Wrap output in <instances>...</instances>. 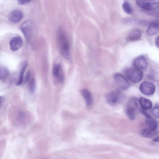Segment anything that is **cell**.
<instances>
[{
    "label": "cell",
    "instance_id": "1",
    "mask_svg": "<svg viewBox=\"0 0 159 159\" xmlns=\"http://www.w3.org/2000/svg\"><path fill=\"white\" fill-rule=\"evenodd\" d=\"M58 39L61 53L64 57L70 62L72 58L70 50V45L67 37L61 28L59 29Z\"/></svg>",
    "mask_w": 159,
    "mask_h": 159
},
{
    "label": "cell",
    "instance_id": "2",
    "mask_svg": "<svg viewBox=\"0 0 159 159\" xmlns=\"http://www.w3.org/2000/svg\"><path fill=\"white\" fill-rule=\"evenodd\" d=\"M123 72L127 78L134 83H138L143 78L142 71L133 66L125 69Z\"/></svg>",
    "mask_w": 159,
    "mask_h": 159
},
{
    "label": "cell",
    "instance_id": "3",
    "mask_svg": "<svg viewBox=\"0 0 159 159\" xmlns=\"http://www.w3.org/2000/svg\"><path fill=\"white\" fill-rule=\"evenodd\" d=\"M20 29L26 40L30 42L34 35V26L33 22L30 20L24 21L21 25Z\"/></svg>",
    "mask_w": 159,
    "mask_h": 159
},
{
    "label": "cell",
    "instance_id": "4",
    "mask_svg": "<svg viewBox=\"0 0 159 159\" xmlns=\"http://www.w3.org/2000/svg\"><path fill=\"white\" fill-rule=\"evenodd\" d=\"M107 102L110 105L115 106L120 103L124 98V95L119 90L111 91L106 96Z\"/></svg>",
    "mask_w": 159,
    "mask_h": 159
},
{
    "label": "cell",
    "instance_id": "5",
    "mask_svg": "<svg viewBox=\"0 0 159 159\" xmlns=\"http://www.w3.org/2000/svg\"><path fill=\"white\" fill-rule=\"evenodd\" d=\"M138 107V100L136 98H132L128 103L126 108V113L130 120H135L136 110Z\"/></svg>",
    "mask_w": 159,
    "mask_h": 159
},
{
    "label": "cell",
    "instance_id": "6",
    "mask_svg": "<svg viewBox=\"0 0 159 159\" xmlns=\"http://www.w3.org/2000/svg\"><path fill=\"white\" fill-rule=\"evenodd\" d=\"M114 79L118 86L121 90H127L129 87L130 84L127 78L120 73L115 74Z\"/></svg>",
    "mask_w": 159,
    "mask_h": 159
},
{
    "label": "cell",
    "instance_id": "7",
    "mask_svg": "<svg viewBox=\"0 0 159 159\" xmlns=\"http://www.w3.org/2000/svg\"><path fill=\"white\" fill-rule=\"evenodd\" d=\"M139 89L143 94L146 95H150L154 93L156 87L154 84L151 82L144 81L140 84Z\"/></svg>",
    "mask_w": 159,
    "mask_h": 159
},
{
    "label": "cell",
    "instance_id": "8",
    "mask_svg": "<svg viewBox=\"0 0 159 159\" xmlns=\"http://www.w3.org/2000/svg\"><path fill=\"white\" fill-rule=\"evenodd\" d=\"M136 4L143 9L149 11H153L159 7V2L145 0H136Z\"/></svg>",
    "mask_w": 159,
    "mask_h": 159
},
{
    "label": "cell",
    "instance_id": "9",
    "mask_svg": "<svg viewBox=\"0 0 159 159\" xmlns=\"http://www.w3.org/2000/svg\"><path fill=\"white\" fill-rule=\"evenodd\" d=\"M133 66L139 70H145L148 67V63L146 57L143 55H139L133 60Z\"/></svg>",
    "mask_w": 159,
    "mask_h": 159
},
{
    "label": "cell",
    "instance_id": "10",
    "mask_svg": "<svg viewBox=\"0 0 159 159\" xmlns=\"http://www.w3.org/2000/svg\"><path fill=\"white\" fill-rule=\"evenodd\" d=\"M23 44V40L21 37L19 36L14 37L10 42V49L13 51H16L22 47Z\"/></svg>",
    "mask_w": 159,
    "mask_h": 159
},
{
    "label": "cell",
    "instance_id": "11",
    "mask_svg": "<svg viewBox=\"0 0 159 159\" xmlns=\"http://www.w3.org/2000/svg\"><path fill=\"white\" fill-rule=\"evenodd\" d=\"M23 17V13L19 9H16L12 11L9 16V20L11 22L16 23L19 22Z\"/></svg>",
    "mask_w": 159,
    "mask_h": 159
},
{
    "label": "cell",
    "instance_id": "12",
    "mask_svg": "<svg viewBox=\"0 0 159 159\" xmlns=\"http://www.w3.org/2000/svg\"><path fill=\"white\" fill-rule=\"evenodd\" d=\"M158 21H154L149 25L146 30V33L149 36H152L159 31Z\"/></svg>",
    "mask_w": 159,
    "mask_h": 159
},
{
    "label": "cell",
    "instance_id": "13",
    "mask_svg": "<svg viewBox=\"0 0 159 159\" xmlns=\"http://www.w3.org/2000/svg\"><path fill=\"white\" fill-rule=\"evenodd\" d=\"M141 36V32L138 29H134L132 30L129 34L128 40L130 41H136L139 40Z\"/></svg>",
    "mask_w": 159,
    "mask_h": 159
},
{
    "label": "cell",
    "instance_id": "14",
    "mask_svg": "<svg viewBox=\"0 0 159 159\" xmlns=\"http://www.w3.org/2000/svg\"><path fill=\"white\" fill-rule=\"evenodd\" d=\"M139 102L141 108L143 109L149 110L152 108V102L150 100L146 98H140L139 99Z\"/></svg>",
    "mask_w": 159,
    "mask_h": 159
},
{
    "label": "cell",
    "instance_id": "15",
    "mask_svg": "<svg viewBox=\"0 0 159 159\" xmlns=\"http://www.w3.org/2000/svg\"><path fill=\"white\" fill-rule=\"evenodd\" d=\"M81 93L84 98L87 105L88 106L91 105L93 103V100L90 92L87 89H83L81 91Z\"/></svg>",
    "mask_w": 159,
    "mask_h": 159
},
{
    "label": "cell",
    "instance_id": "16",
    "mask_svg": "<svg viewBox=\"0 0 159 159\" xmlns=\"http://www.w3.org/2000/svg\"><path fill=\"white\" fill-rule=\"evenodd\" d=\"M145 124L148 128L153 131H156L158 126L157 121L152 117L146 118L145 120Z\"/></svg>",
    "mask_w": 159,
    "mask_h": 159
},
{
    "label": "cell",
    "instance_id": "17",
    "mask_svg": "<svg viewBox=\"0 0 159 159\" xmlns=\"http://www.w3.org/2000/svg\"><path fill=\"white\" fill-rule=\"evenodd\" d=\"M140 133L143 137L150 138L154 136L156 134V131L152 130L148 128H145L141 130Z\"/></svg>",
    "mask_w": 159,
    "mask_h": 159
},
{
    "label": "cell",
    "instance_id": "18",
    "mask_svg": "<svg viewBox=\"0 0 159 159\" xmlns=\"http://www.w3.org/2000/svg\"><path fill=\"white\" fill-rule=\"evenodd\" d=\"M61 69V65L59 63L56 62L54 65L52 73L53 75L55 77L58 78L60 81H62L63 78L60 75Z\"/></svg>",
    "mask_w": 159,
    "mask_h": 159
},
{
    "label": "cell",
    "instance_id": "19",
    "mask_svg": "<svg viewBox=\"0 0 159 159\" xmlns=\"http://www.w3.org/2000/svg\"><path fill=\"white\" fill-rule=\"evenodd\" d=\"M122 8L126 14L131 15L133 13V10L129 3L127 1H125L122 4Z\"/></svg>",
    "mask_w": 159,
    "mask_h": 159
},
{
    "label": "cell",
    "instance_id": "20",
    "mask_svg": "<svg viewBox=\"0 0 159 159\" xmlns=\"http://www.w3.org/2000/svg\"><path fill=\"white\" fill-rule=\"evenodd\" d=\"M28 63L25 62L22 67L19 75L18 80L16 84L17 85H20L22 84L24 80V75L25 70L27 67Z\"/></svg>",
    "mask_w": 159,
    "mask_h": 159
},
{
    "label": "cell",
    "instance_id": "21",
    "mask_svg": "<svg viewBox=\"0 0 159 159\" xmlns=\"http://www.w3.org/2000/svg\"><path fill=\"white\" fill-rule=\"evenodd\" d=\"M9 71L6 67L0 66V80H5L8 77Z\"/></svg>",
    "mask_w": 159,
    "mask_h": 159
},
{
    "label": "cell",
    "instance_id": "22",
    "mask_svg": "<svg viewBox=\"0 0 159 159\" xmlns=\"http://www.w3.org/2000/svg\"><path fill=\"white\" fill-rule=\"evenodd\" d=\"M28 88L30 92L33 93L34 92L35 87V82L34 78L31 79L29 81Z\"/></svg>",
    "mask_w": 159,
    "mask_h": 159
},
{
    "label": "cell",
    "instance_id": "23",
    "mask_svg": "<svg viewBox=\"0 0 159 159\" xmlns=\"http://www.w3.org/2000/svg\"><path fill=\"white\" fill-rule=\"evenodd\" d=\"M152 114L156 118L159 117V106L156 105L152 110Z\"/></svg>",
    "mask_w": 159,
    "mask_h": 159
},
{
    "label": "cell",
    "instance_id": "24",
    "mask_svg": "<svg viewBox=\"0 0 159 159\" xmlns=\"http://www.w3.org/2000/svg\"><path fill=\"white\" fill-rule=\"evenodd\" d=\"M30 75V72L29 71L27 72L25 75V78L24 79L23 82L24 83H26L29 80Z\"/></svg>",
    "mask_w": 159,
    "mask_h": 159
},
{
    "label": "cell",
    "instance_id": "25",
    "mask_svg": "<svg viewBox=\"0 0 159 159\" xmlns=\"http://www.w3.org/2000/svg\"><path fill=\"white\" fill-rule=\"evenodd\" d=\"M142 113L146 118H150L152 117L150 115L146 110L142 109L141 110Z\"/></svg>",
    "mask_w": 159,
    "mask_h": 159
},
{
    "label": "cell",
    "instance_id": "26",
    "mask_svg": "<svg viewBox=\"0 0 159 159\" xmlns=\"http://www.w3.org/2000/svg\"><path fill=\"white\" fill-rule=\"evenodd\" d=\"M30 1V0H18V2L20 5H24L29 3Z\"/></svg>",
    "mask_w": 159,
    "mask_h": 159
},
{
    "label": "cell",
    "instance_id": "27",
    "mask_svg": "<svg viewBox=\"0 0 159 159\" xmlns=\"http://www.w3.org/2000/svg\"><path fill=\"white\" fill-rule=\"evenodd\" d=\"M19 117L20 119H23L24 118L25 115L22 112H20L19 114Z\"/></svg>",
    "mask_w": 159,
    "mask_h": 159
},
{
    "label": "cell",
    "instance_id": "28",
    "mask_svg": "<svg viewBox=\"0 0 159 159\" xmlns=\"http://www.w3.org/2000/svg\"><path fill=\"white\" fill-rule=\"evenodd\" d=\"M156 44L158 48L159 47V37L157 36L156 37L155 40Z\"/></svg>",
    "mask_w": 159,
    "mask_h": 159
},
{
    "label": "cell",
    "instance_id": "29",
    "mask_svg": "<svg viewBox=\"0 0 159 159\" xmlns=\"http://www.w3.org/2000/svg\"><path fill=\"white\" fill-rule=\"evenodd\" d=\"M153 141L155 142H159V137L158 136L154 138L153 139Z\"/></svg>",
    "mask_w": 159,
    "mask_h": 159
},
{
    "label": "cell",
    "instance_id": "30",
    "mask_svg": "<svg viewBox=\"0 0 159 159\" xmlns=\"http://www.w3.org/2000/svg\"><path fill=\"white\" fill-rule=\"evenodd\" d=\"M2 97L0 96V105L2 102Z\"/></svg>",
    "mask_w": 159,
    "mask_h": 159
}]
</instances>
